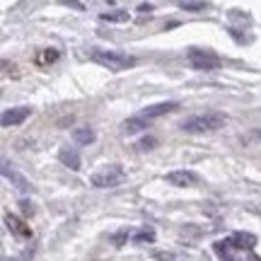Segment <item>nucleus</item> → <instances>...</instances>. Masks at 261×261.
<instances>
[{"instance_id": "nucleus-10", "label": "nucleus", "mask_w": 261, "mask_h": 261, "mask_svg": "<svg viewBox=\"0 0 261 261\" xmlns=\"http://www.w3.org/2000/svg\"><path fill=\"white\" fill-rule=\"evenodd\" d=\"M58 160H61L68 169H73V172H77V169H80V155H77V150L68 148V145L58 150Z\"/></svg>"}, {"instance_id": "nucleus-24", "label": "nucleus", "mask_w": 261, "mask_h": 261, "mask_svg": "<svg viewBox=\"0 0 261 261\" xmlns=\"http://www.w3.org/2000/svg\"><path fill=\"white\" fill-rule=\"evenodd\" d=\"M249 261H261V259H259V256H256V254H252V252H249Z\"/></svg>"}, {"instance_id": "nucleus-21", "label": "nucleus", "mask_w": 261, "mask_h": 261, "mask_svg": "<svg viewBox=\"0 0 261 261\" xmlns=\"http://www.w3.org/2000/svg\"><path fill=\"white\" fill-rule=\"evenodd\" d=\"M19 208H22V213L27 215H34V203H32V201H27V198H22V201H19Z\"/></svg>"}, {"instance_id": "nucleus-22", "label": "nucleus", "mask_w": 261, "mask_h": 261, "mask_svg": "<svg viewBox=\"0 0 261 261\" xmlns=\"http://www.w3.org/2000/svg\"><path fill=\"white\" fill-rule=\"evenodd\" d=\"M155 143H158L155 138H143V140L138 143V148H140V150H152V145H155Z\"/></svg>"}, {"instance_id": "nucleus-7", "label": "nucleus", "mask_w": 261, "mask_h": 261, "mask_svg": "<svg viewBox=\"0 0 261 261\" xmlns=\"http://www.w3.org/2000/svg\"><path fill=\"white\" fill-rule=\"evenodd\" d=\"M29 114H32L29 107H12V109H5V112H3L0 123H3L5 128H10V126H19V123H24L29 119Z\"/></svg>"}, {"instance_id": "nucleus-25", "label": "nucleus", "mask_w": 261, "mask_h": 261, "mask_svg": "<svg viewBox=\"0 0 261 261\" xmlns=\"http://www.w3.org/2000/svg\"><path fill=\"white\" fill-rule=\"evenodd\" d=\"M259 138H261V130H259Z\"/></svg>"}, {"instance_id": "nucleus-13", "label": "nucleus", "mask_w": 261, "mask_h": 261, "mask_svg": "<svg viewBox=\"0 0 261 261\" xmlns=\"http://www.w3.org/2000/svg\"><path fill=\"white\" fill-rule=\"evenodd\" d=\"M148 128V121L143 119V116H133V119H126V121L121 123V130L123 133H128V136H133V133H140V130Z\"/></svg>"}, {"instance_id": "nucleus-8", "label": "nucleus", "mask_w": 261, "mask_h": 261, "mask_svg": "<svg viewBox=\"0 0 261 261\" xmlns=\"http://www.w3.org/2000/svg\"><path fill=\"white\" fill-rule=\"evenodd\" d=\"M177 109H179V104H177V102H160V104H150V107H145V109L140 112V116H143L145 121H150V119L165 116V114L177 112Z\"/></svg>"}, {"instance_id": "nucleus-1", "label": "nucleus", "mask_w": 261, "mask_h": 261, "mask_svg": "<svg viewBox=\"0 0 261 261\" xmlns=\"http://www.w3.org/2000/svg\"><path fill=\"white\" fill-rule=\"evenodd\" d=\"M225 123H227V116L223 112H203L187 119L181 123V130H187V133H211V130H220Z\"/></svg>"}, {"instance_id": "nucleus-2", "label": "nucleus", "mask_w": 261, "mask_h": 261, "mask_svg": "<svg viewBox=\"0 0 261 261\" xmlns=\"http://www.w3.org/2000/svg\"><path fill=\"white\" fill-rule=\"evenodd\" d=\"M90 58H92L94 63H99L102 68L114 70V73L136 65V58L133 56L123 54V51H114V48H92V51H90Z\"/></svg>"}, {"instance_id": "nucleus-18", "label": "nucleus", "mask_w": 261, "mask_h": 261, "mask_svg": "<svg viewBox=\"0 0 261 261\" xmlns=\"http://www.w3.org/2000/svg\"><path fill=\"white\" fill-rule=\"evenodd\" d=\"M179 8L187 10V12H203L208 8V3H201V0H184V3H179Z\"/></svg>"}, {"instance_id": "nucleus-11", "label": "nucleus", "mask_w": 261, "mask_h": 261, "mask_svg": "<svg viewBox=\"0 0 261 261\" xmlns=\"http://www.w3.org/2000/svg\"><path fill=\"white\" fill-rule=\"evenodd\" d=\"M230 240H232L234 249H247V252H252L254 247H256V234H252V232H234Z\"/></svg>"}, {"instance_id": "nucleus-4", "label": "nucleus", "mask_w": 261, "mask_h": 261, "mask_svg": "<svg viewBox=\"0 0 261 261\" xmlns=\"http://www.w3.org/2000/svg\"><path fill=\"white\" fill-rule=\"evenodd\" d=\"M187 61L196 70H213V68L223 63V58L218 56L215 51H211V48H189Z\"/></svg>"}, {"instance_id": "nucleus-23", "label": "nucleus", "mask_w": 261, "mask_h": 261, "mask_svg": "<svg viewBox=\"0 0 261 261\" xmlns=\"http://www.w3.org/2000/svg\"><path fill=\"white\" fill-rule=\"evenodd\" d=\"M150 10H152V5H140V8H138V12H143V15L148 12V15H150Z\"/></svg>"}, {"instance_id": "nucleus-20", "label": "nucleus", "mask_w": 261, "mask_h": 261, "mask_svg": "<svg viewBox=\"0 0 261 261\" xmlns=\"http://www.w3.org/2000/svg\"><path fill=\"white\" fill-rule=\"evenodd\" d=\"M155 259H160V261H184L181 256H177V254H172V252H158L155 254Z\"/></svg>"}, {"instance_id": "nucleus-16", "label": "nucleus", "mask_w": 261, "mask_h": 261, "mask_svg": "<svg viewBox=\"0 0 261 261\" xmlns=\"http://www.w3.org/2000/svg\"><path fill=\"white\" fill-rule=\"evenodd\" d=\"M73 140L77 145H90L94 140V130L92 128H75L73 130Z\"/></svg>"}, {"instance_id": "nucleus-17", "label": "nucleus", "mask_w": 261, "mask_h": 261, "mask_svg": "<svg viewBox=\"0 0 261 261\" xmlns=\"http://www.w3.org/2000/svg\"><path fill=\"white\" fill-rule=\"evenodd\" d=\"M128 237H130V227H121L119 232H114L112 237H109V242H112L114 247H123V244L128 242Z\"/></svg>"}, {"instance_id": "nucleus-6", "label": "nucleus", "mask_w": 261, "mask_h": 261, "mask_svg": "<svg viewBox=\"0 0 261 261\" xmlns=\"http://www.w3.org/2000/svg\"><path fill=\"white\" fill-rule=\"evenodd\" d=\"M3 177L8 179V181L17 189V191H22V194H29V191L34 189V187H32V181H29L24 174H19L17 169H12V165H8V162H3Z\"/></svg>"}, {"instance_id": "nucleus-14", "label": "nucleus", "mask_w": 261, "mask_h": 261, "mask_svg": "<svg viewBox=\"0 0 261 261\" xmlns=\"http://www.w3.org/2000/svg\"><path fill=\"white\" fill-rule=\"evenodd\" d=\"M128 10H109V12H102L99 19L102 22H128Z\"/></svg>"}, {"instance_id": "nucleus-9", "label": "nucleus", "mask_w": 261, "mask_h": 261, "mask_svg": "<svg viewBox=\"0 0 261 261\" xmlns=\"http://www.w3.org/2000/svg\"><path fill=\"white\" fill-rule=\"evenodd\" d=\"M5 225H8V230L12 234H17V237H32V227L24 225V220H19L17 215L8 213L5 215Z\"/></svg>"}, {"instance_id": "nucleus-5", "label": "nucleus", "mask_w": 261, "mask_h": 261, "mask_svg": "<svg viewBox=\"0 0 261 261\" xmlns=\"http://www.w3.org/2000/svg\"><path fill=\"white\" fill-rule=\"evenodd\" d=\"M165 181L169 187H177V189H189V187H196L198 184V174L191 172V169H174L165 174Z\"/></svg>"}, {"instance_id": "nucleus-12", "label": "nucleus", "mask_w": 261, "mask_h": 261, "mask_svg": "<svg viewBox=\"0 0 261 261\" xmlns=\"http://www.w3.org/2000/svg\"><path fill=\"white\" fill-rule=\"evenodd\" d=\"M213 249H215V254H218L223 261H237V256H234L232 240H218V242L213 244Z\"/></svg>"}, {"instance_id": "nucleus-15", "label": "nucleus", "mask_w": 261, "mask_h": 261, "mask_svg": "<svg viewBox=\"0 0 261 261\" xmlns=\"http://www.w3.org/2000/svg\"><path fill=\"white\" fill-rule=\"evenodd\" d=\"M58 56H61V54H58L56 48H44L41 54H37L34 61H37V65H51L58 61Z\"/></svg>"}, {"instance_id": "nucleus-3", "label": "nucleus", "mask_w": 261, "mask_h": 261, "mask_svg": "<svg viewBox=\"0 0 261 261\" xmlns=\"http://www.w3.org/2000/svg\"><path fill=\"white\" fill-rule=\"evenodd\" d=\"M123 181H126V172L121 169V165H107V167L97 169L94 174H90V184L97 189H112Z\"/></svg>"}, {"instance_id": "nucleus-19", "label": "nucleus", "mask_w": 261, "mask_h": 261, "mask_svg": "<svg viewBox=\"0 0 261 261\" xmlns=\"http://www.w3.org/2000/svg\"><path fill=\"white\" fill-rule=\"evenodd\" d=\"M133 242H138V244H143V242H155V232H152L150 227H143V230H138V232L133 234Z\"/></svg>"}]
</instances>
